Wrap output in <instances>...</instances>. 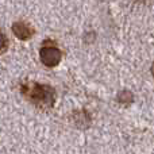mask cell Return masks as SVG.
I'll use <instances>...</instances> for the list:
<instances>
[{"label":"cell","instance_id":"3","mask_svg":"<svg viewBox=\"0 0 154 154\" xmlns=\"http://www.w3.org/2000/svg\"><path fill=\"white\" fill-rule=\"evenodd\" d=\"M12 32L16 38H19V39L29 41L32 38L35 30L32 29L29 23H26V22H23V20H19V22H15V23L12 24Z\"/></svg>","mask_w":154,"mask_h":154},{"label":"cell","instance_id":"5","mask_svg":"<svg viewBox=\"0 0 154 154\" xmlns=\"http://www.w3.org/2000/svg\"><path fill=\"white\" fill-rule=\"evenodd\" d=\"M150 70H152V75H153V77H154V62H153L152 68H150Z\"/></svg>","mask_w":154,"mask_h":154},{"label":"cell","instance_id":"1","mask_svg":"<svg viewBox=\"0 0 154 154\" xmlns=\"http://www.w3.org/2000/svg\"><path fill=\"white\" fill-rule=\"evenodd\" d=\"M22 95L39 108H51L56 101V91L46 84H38L35 81H26L20 85Z\"/></svg>","mask_w":154,"mask_h":154},{"label":"cell","instance_id":"2","mask_svg":"<svg viewBox=\"0 0 154 154\" xmlns=\"http://www.w3.org/2000/svg\"><path fill=\"white\" fill-rule=\"evenodd\" d=\"M39 58L43 65H46L49 68H53L60 64V61L62 58V53L57 48L56 42H53L50 39H46L39 49Z\"/></svg>","mask_w":154,"mask_h":154},{"label":"cell","instance_id":"4","mask_svg":"<svg viewBox=\"0 0 154 154\" xmlns=\"http://www.w3.org/2000/svg\"><path fill=\"white\" fill-rule=\"evenodd\" d=\"M7 46H8V41H7V37L0 31V54L4 53L7 50Z\"/></svg>","mask_w":154,"mask_h":154}]
</instances>
